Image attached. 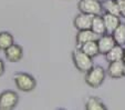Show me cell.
<instances>
[{"mask_svg": "<svg viewBox=\"0 0 125 110\" xmlns=\"http://www.w3.org/2000/svg\"><path fill=\"white\" fill-rule=\"evenodd\" d=\"M106 78V71L101 66H93L85 72V82L91 88H99L103 85Z\"/></svg>", "mask_w": 125, "mask_h": 110, "instance_id": "cell-1", "label": "cell"}, {"mask_svg": "<svg viewBox=\"0 0 125 110\" xmlns=\"http://www.w3.org/2000/svg\"><path fill=\"white\" fill-rule=\"evenodd\" d=\"M72 60H73V63L76 69L81 72H84V73L87 72L94 66L92 58L90 56H87L86 53H84L80 48L73 50V52H72Z\"/></svg>", "mask_w": 125, "mask_h": 110, "instance_id": "cell-2", "label": "cell"}, {"mask_svg": "<svg viewBox=\"0 0 125 110\" xmlns=\"http://www.w3.org/2000/svg\"><path fill=\"white\" fill-rule=\"evenodd\" d=\"M13 80L17 88L23 92H30L37 87V80L34 77L27 72H17L13 76Z\"/></svg>", "mask_w": 125, "mask_h": 110, "instance_id": "cell-3", "label": "cell"}, {"mask_svg": "<svg viewBox=\"0 0 125 110\" xmlns=\"http://www.w3.org/2000/svg\"><path fill=\"white\" fill-rule=\"evenodd\" d=\"M78 9L82 13L92 14V16L102 14L103 11L102 2L97 0H80L78 3Z\"/></svg>", "mask_w": 125, "mask_h": 110, "instance_id": "cell-4", "label": "cell"}, {"mask_svg": "<svg viewBox=\"0 0 125 110\" xmlns=\"http://www.w3.org/2000/svg\"><path fill=\"white\" fill-rule=\"evenodd\" d=\"M19 102V96L16 91L5 90L0 93V110L14 109Z\"/></svg>", "mask_w": 125, "mask_h": 110, "instance_id": "cell-5", "label": "cell"}, {"mask_svg": "<svg viewBox=\"0 0 125 110\" xmlns=\"http://www.w3.org/2000/svg\"><path fill=\"white\" fill-rule=\"evenodd\" d=\"M5 57L10 62H19L23 58V49L21 46L13 43L5 50Z\"/></svg>", "mask_w": 125, "mask_h": 110, "instance_id": "cell-6", "label": "cell"}, {"mask_svg": "<svg viewBox=\"0 0 125 110\" xmlns=\"http://www.w3.org/2000/svg\"><path fill=\"white\" fill-rule=\"evenodd\" d=\"M96 41H97V46H99V51L101 55L107 53L116 45L111 34L102 35V36L99 37V39Z\"/></svg>", "mask_w": 125, "mask_h": 110, "instance_id": "cell-7", "label": "cell"}, {"mask_svg": "<svg viewBox=\"0 0 125 110\" xmlns=\"http://www.w3.org/2000/svg\"><path fill=\"white\" fill-rule=\"evenodd\" d=\"M92 14H86V13H80L74 18L73 20V26L76 30H86V29H91V24H92L93 20Z\"/></svg>", "mask_w": 125, "mask_h": 110, "instance_id": "cell-8", "label": "cell"}, {"mask_svg": "<svg viewBox=\"0 0 125 110\" xmlns=\"http://www.w3.org/2000/svg\"><path fill=\"white\" fill-rule=\"evenodd\" d=\"M124 67L125 63L123 62V60L109 62V67H107L106 73L109 74L112 79H120V78L124 77Z\"/></svg>", "mask_w": 125, "mask_h": 110, "instance_id": "cell-9", "label": "cell"}, {"mask_svg": "<svg viewBox=\"0 0 125 110\" xmlns=\"http://www.w3.org/2000/svg\"><path fill=\"white\" fill-rule=\"evenodd\" d=\"M104 20V24H105V29H106V34H112L121 24V17L115 16V14H111L107 12H104V14H102Z\"/></svg>", "mask_w": 125, "mask_h": 110, "instance_id": "cell-10", "label": "cell"}, {"mask_svg": "<svg viewBox=\"0 0 125 110\" xmlns=\"http://www.w3.org/2000/svg\"><path fill=\"white\" fill-rule=\"evenodd\" d=\"M99 36L95 32H93L91 29H86V30H79L76 34L75 40H76V46L80 47L81 45L87 42V41H92V40H97Z\"/></svg>", "mask_w": 125, "mask_h": 110, "instance_id": "cell-11", "label": "cell"}, {"mask_svg": "<svg viewBox=\"0 0 125 110\" xmlns=\"http://www.w3.org/2000/svg\"><path fill=\"white\" fill-rule=\"evenodd\" d=\"M123 53H124V48L123 46L115 45L107 53H105V58L107 62H113V61H120L123 60Z\"/></svg>", "mask_w": 125, "mask_h": 110, "instance_id": "cell-12", "label": "cell"}, {"mask_svg": "<svg viewBox=\"0 0 125 110\" xmlns=\"http://www.w3.org/2000/svg\"><path fill=\"white\" fill-rule=\"evenodd\" d=\"M79 48H80L84 53H86L87 56H90L91 58H94V57H96L97 55H100L99 46H97V41L96 40L87 41V42L81 45Z\"/></svg>", "mask_w": 125, "mask_h": 110, "instance_id": "cell-13", "label": "cell"}, {"mask_svg": "<svg viewBox=\"0 0 125 110\" xmlns=\"http://www.w3.org/2000/svg\"><path fill=\"white\" fill-rule=\"evenodd\" d=\"M91 30H92L93 32H95L99 37L106 34L105 24H104V20H103L102 14H99V16H94V17H93L92 24H91Z\"/></svg>", "mask_w": 125, "mask_h": 110, "instance_id": "cell-14", "label": "cell"}, {"mask_svg": "<svg viewBox=\"0 0 125 110\" xmlns=\"http://www.w3.org/2000/svg\"><path fill=\"white\" fill-rule=\"evenodd\" d=\"M85 109L86 110H105L106 106L97 97H89L87 100L85 101Z\"/></svg>", "mask_w": 125, "mask_h": 110, "instance_id": "cell-15", "label": "cell"}, {"mask_svg": "<svg viewBox=\"0 0 125 110\" xmlns=\"http://www.w3.org/2000/svg\"><path fill=\"white\" fill-rule=\"evenodd\" d=\"M102 7H103L104 11L107 12V13L115 14V16L121 17L117 0H104V1H102Z\"/></svg>", "mask_w": 125, "mask_h": 110, "instance_id": "cell-16", "label": "cell"}, {"mask_svg": "<svg viewBox=\"0 0 125 110\" xmlns=\"http://www.w3.org/2000/svg\"><path fill=\"white\" fill-rule=\"evenodd\" d=\"M14 43V39L10 32L8 31H1L0 32V50L5 51L7 48H9L11 45Z\"/></svg>", "mask_w": 125, "mask_h": 110, "instance_id": "cell-17", "label": "cell"}, {"mask_svg": "<svg viewBox=\"0 0 125 110\" xmlns=\"http://www.w3.org/2000/svg\"><path fill=\"white\" fill-rule=\"evenodd\" d=\"M111 35L116 45H120V46L125 45V24H121Z\"/></svg>", "mask_w": 125, "mask_h": 110, "instance_id": "cell-18", "label": "cell"}, {"mask_svg": "<svg viewBox=\"0 0 125 110\" xmlns=\"http://www.w3.org/2000/svg\"><path fill=\"white\" fill-rule=\"evenodd\" d=\"M118 7H120V13L121 17L125 18V0H117Z\"/></svg>", "mask_w": 125, "mask_h": 110, "instance_id": "cell-19", "label": "cell"}, {"mask_svg": "<svg viewBox=\"0 0 125 110\" xmlns=\"http://www.w3.org/2000/svg\"><path fill=\"white\" fill-rule=\"evenodd\" d=\"M5 67H6V66H5V62H3V60L0 59V77L5 73V70H6Z\"/></svg>", "mask_w": 125, "mask_h": 110, "instance_id": "cell-20", "label": "cell"}, {"mask_svg": "<svg viewBox=\"0 0 125 110\" xmlns=\"http://www.w3.org/2000/svg\"><path fill=\"white\" fill-rule=\"evenodd\" d=\"M123 62L125 63V48H124V53H123Z\"/></svg>", "mask_w": 125, "mask_h": 110, "instance_id": "cell-21", "label": "cell"}, {"mask_svg": "<svg viewBox=\"0 0 125 110\" xmlns=\"http://www.w3.org/2000/svg\"><path fill=\"white\" fill-rule=\"evenodd\" d=\"M97 1H100V2H102V1H104V0H97Z\"/></svg>", "mask_w": 125, "mask_h": 110, "instance_id": "cell-22", "label": "cell"}, {"mask_svg": "<svg viewBox=\"0 0 125 110\" xmlns=\"http://www.w3.org/2000/svg\"><path fill=\"white\" fill-rule=\"evenodd\" d=\"M124 77H125V67H124Z\"/></svg>", "mask_w": 125, "mask_h": 110, "instance_id": "cell-23", "label": "cell"}, {"mask_svg": "<svg viewBox=\"0 0 125 110\" xmlns=\"http://www.w3.org/2000/svg\"></svg>", "mask_w": 125, "mask_h": 110, "instance_id": "cell-24", "label": "cell"}]
</instances>
